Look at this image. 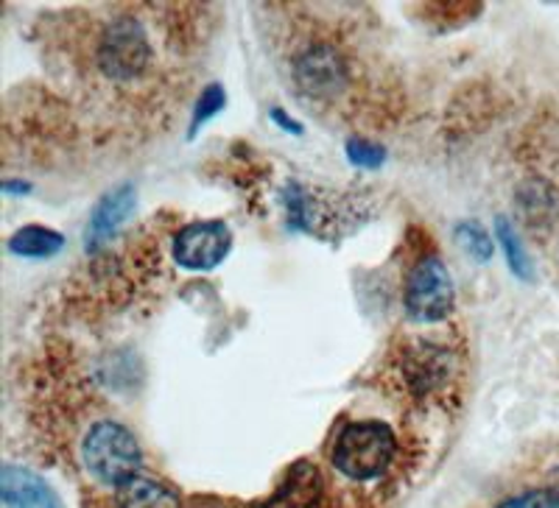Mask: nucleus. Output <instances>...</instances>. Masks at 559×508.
Listing matches in <instances>:
<instances>
[{"mask_svg": "<svg viewBox=\"0 0 559 508\" xmlns=\"http://www.w3.org/2000/svg\"><path fill=\"white\" fill-rule=\"evenodd\" d=\"M397 458V438L383 422H353L338 433L331 461L347 481H376L383 477Z\"/></svg>", "mask_w": 559, "mask_h": 508, "instance_id": "f257e3e1", "label": "nucleus"}, {"mask_svg": "<svg viewBox=\"0 0 559 508\" xmlns=\"http://www.w3.org/2000/svg\"><path fill=\"white\" fill-rule=\"evenodd\" d=\"M64 235H59L57 229L43 227V223H26L20 227L12 238H9V252L17 254V257H53L57 252H62Z\"/></svg>", "mask_w": 559, "mask_h": 508, "instance_id": "f8f14e48", "label": "nucleus"}, {"mask_svg": "<svg viewBox=\"0 0 559 508\" xmlns=\"http://www.w3.org/2000/svg\"><path fill=\"white\" fill-rule=\"evenodd\" d=\"M496 508H557L554 503L551 492L548 489H532V492H521L515 497H507V500L498 503Z\"/></svg>", "mask_w": 559, "mask_h": 508, "instance_id": "f3484780", "label": "nucleus"}, {"mask_svg": "<svg viewBox=\"0 0 559 508\" xmlns=\"http://www.w3.org/2000/svg\"><path fill=\"white\" fill-rule=\"evenodd\" d=\"M224 104H227V96H224V87H218V84H210V87L202 93V98H199L197 112H193L191 134H197L199 126H204V123H207L210 118H213V114L222 112Z\"/></svg>", "mask_w": 559, "mask_h": 508, "instance_id": "2eb2a0df", "label": "nucleus"}, {"mask_svg": "<svg viewBox=\"0 0 559 508\" xmlns=\"http://www.w3.org/2000/svg\"><path fill=\"white\" fill-rule=\"evenodd\" d=\"M294 76L311 98H336L347 87V62L333 45H313L294 62Z\"/></svg>", "mask_w": 559, "mask_h": 508, "instance_id": "423d86ee", "label": "nucleus"}, {"mask_svg": "<svg viewBox=\"0 0 559 508\" xmlns=\"http://www.w3.org/2000/svg\"><path fill=\"white\" fill-rule=\"evenodd\" d=\"M0 497L7 508H62L57 492L43 477L14 464H3Z\"/></svg>", "mask_w": 559, "mask_h": 508, "instance_id": "9d476101", "label": "nucleus"}, {"mask_svg": "<svg viewBox=\"0 0 559 508\" xmlns=\"http://www.w3.org/2000/svg\"><path fill=\"white\" fill-rule=\"evenodd\" d=\"M152 53L146 28L132 17H118L104 28L98 43V68L112 82H132L148 71Z\"/></svg>", "mask_w": 559, "mask_h": 508, "instance_id": "7ed1b4c3", "label": "nucleus"}, {"mask_svg": "<svg viewBox=\"0 0 559 508\" xmlns=\"http://www.w3.org/2000/svg\"><path fill=\"white\" fill-rule=\"evenodd\" d=\"M496 235H498V241H501L503 254H507V263H509V268H512V274H515V277H521V280H532V261H528L521 235H518L515 227L509 223V218H503V216L498 218Z\"/></svg>", "mask_w": 559, "mask_h": 508, "instance_id": "ddd939ff", "label": "nucleus"}, {"mask_svg": "<svg viewBox=\"0 0 559 508\" xmlns=\"http://www.w3.org/2000/svg\"><path fill=\"white\" fill-rule=\"evenodd\" d=\"M233 235L224 221H197L174 238V261L188 271H210L229 254Z\"/></svg>", "mask_w": 559, "mask_h": 508, "instance_id": "39448f33", "label": "nucleus"}, {"mask_svg": "<svg viewBox=\"0 0 559 508\" xmlns=\"http://www.w3.org/2000/svg\"><path fill=\"white\" fill-rule=\"evenodd\" d=\"M456 243L464 254H471L473 261L487 263L492 257V238L478 221H464L456 227Z\"/></svg>", "mask_w": 559, "mask_h": 508, "instance_id": "4468645a", "label": "nucleus"}, {"mask_svg": "<svg viewBox=\"0 0 559 508\" xmlns=\"http://www.w3.org/2000/svg\"><path fill=\"white\" fill-rule=\"evenodd\" d=\"M546 489L551 492L554 503H557V508H559V464L554 467L551 472H548V483H546Z\"/></svg>", "mask_w": 559, "mask_h": 508, "instance_id": "aec40b11", "label": "nucleus"}, {"mask_svg": "<svg viewBox=\"0 0 559 508\" xmlns=\"http://www.w3.org/2000/svg\"><path fill=\"white\" fill-rule=\"evenodd\" d=\"M115 508H185V497L166 481L140 472L118 489Z\"/></svg>", "mask_w": 559, "mask_h": 508, "instance_id": "9b49d317", "label": "nucleus"}, {"mask_svg": "<svg viewBox=\"0 0 559 508\" xmlns=\"http://www.w3.org/2000/svg\"><path fill=\"white\" fill-rule=\"evenodd\" d=\"M185 508H241V506L233 500H224V497L199 495V497H191V500H185Z\"/></svg>", "mask_w": 559, "mask_h": 508, "instance_id": "a211bd4d", "label": "nucleus"}, {"mask_svg": "<svg viewBox=\"0 0 559 508\" xmlns=\"http://www.w3.org/2000/svg\"><path fill=\"white\" fill-rule=\"evenodd\" d=\"M134 202H138V193H134L132 184H123L118 191H109L107 196L98 198V204L90 213L87 235H84L87 252L104 246L118 232V227L127 223V218L134 213Z\"/></svg>", "mask_w": 559, "mask_h": 508, "instance_id": "1a4fd4ad", "label": "nucleus"}, {"mask_svg": "<svg viewBox=\"0 0 559 508\" xmlns=\"http://www.w3.org/2000/svg\"><path fill=\"white\" fill-rule=\"evenodd\" d=\"M3 191H7V193H28V184L26 182H7V184H3Z\"/></svg>", "mask_w": 559, "mask_h": 508, "instance_id": "412c9836", "label": "nucleus"}, {"mask_svg": "<svg viewBox=\"0 0 559 508\" xmlns=\"http://www.w3.org/2000/svg\"><path fill=\"white\" fill-rule=\"evenodd\" d=\"M401 368L414 395H431V391L445 388L448 380H451L453 358L445 347L426 343L419 338V343L403 352Z\"/></svg>", "mask_w": 559, "mask_h": 508, "instance_id": "0eeeda50", "label": "nucleus"}, {"mask_svg": "<svg viewBox=\"0 0 559 508\" xmlns=\"http://www.w3.org/2000/svg\"><path fill=\"white\" fill-rule=\"evenodd\" d=\"M272 121L277 123V126H283V129H286V132H294V134H299V132H302V126H299V123L288 121V114L283 112V109H272Z\"/></svg>", "mask_w": 559, "mask_h": 508, "instance_id": "6ab92c4d", "label": "nucleus"}, {"mask_svg": "<svg viewBox=\"0 0 559 508\" xmlns=\"http://www.w3.org/2000/svg\"><path fill=\"white\" fill-rule=\"evenodd\" d=\"M347 157L353 166H361V168H381L383 159H386V152H383L378 143H369V141H349L347 143Z\"/></svg>", "mask_w": 559, "mask_h": 508, "instance_id": "dca6fc26", "label": "nucleus"}, {"mask_svg": "<svg viewBox=\"0 0 559 508\" xmlns=\"http://www.w3.org/2000/svg\"><path fill=\"white\" fill-rule=\"evenodd\" d=\"M406 311L417 322H442L453 311L451 271L437 254H428L406 280Z\"/></svg>", "mask_w": 559, "mask_h": 508, "instance_id": "20e7f679", "label": "nucleus"}, {"mask_svg": "<svg viewBox=\"0 0 559 508\" xmlns=\"http://www.w3.org/2000/svg\"><path fill=\"white\" fill-rule=\"evenodd\" d=\"M252 508H324L322 472L311 461H297L277 483V489Z\"/></svg>", "mask_w": 559, "mask_h": 508, "instance_id": "6e6552de", "label": "nucleus"}, {"mask_svg": "<svg viewBox=\"0 0 559 508\" xmlns=\"http://www.w3.org/2000/svg\"><path fill=\"white\" fill-rule=\"evenodd\" d=\"M82 461L87 472L98 483H107L112 489H121L123 483L140 475L143 452L138 438L127 425L112 420H102L90 427L82 442Z\"/></svg>", "mask_w": 559, "mask_h": 508, "instance_id": "f03ea898", "label": "nucleus"}]
</instances>
